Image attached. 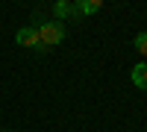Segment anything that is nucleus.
Listing matches in <instances>:
<instances>
[{
    "label": "nucleus",
    "mask_w": 147,
    "mask_h": 132,
    "mask_svg": "<svg viewBox=\"0 0 147 132\" xmlns=\"http://www.w3.org/2000/svg\"><path fill=\"white\" fill-rule=\"evenodd\" d=\"M15 41H18L21 47L44 50V44H41V38H38V29H35V27H21V29H18V35H15Z\"/></svg>",
    "instance_id": "nucleus-2"
},
{
    "label": "nucleus",
    "mask_w": 147,
    "mask_h": 132,
    "mask_svg": "<svg viewBox=\"0 0 147 132\" xmlns=\"http://www.w3.org/2000/svg\"><path fill=\"white\" fill-rule=\"evenodd\" d=\"M53 12H56V18H71V15H77V9H74L71 3H56Z\"/></svg>",
    "instance_id": "nucleus-5"
},
{
    "label": "nucleus",
    "mask_w": 147,
    "mask_h": 132,
    "mask_svg": "<svg viewBox=\"0 0 147 132\" xmlns=\"http://www.w3.org/2000/svg\"><path fill=\"white\" fill-rule=\"evenodd\" d=\"M136 50L147 56V32H138V35H136Z\"/></svg>",
    "instance_id": "nucleus-6"
},
{
    "label": "nucleus",
    "mask_w": 147,
    "mask_h": 132,
    "mask_svg": "<svg viewBox=\"0 0 147 132\" xmlns=\"http://www.w3.org/2000/svg\"><path fill=\"white\" fill-rule=\"evenodd\" d=\"M35 29H38V38L44 44V50L65 41V23L62 21H47V23H41V27H35Z\"/></svg>",
    "instance_id": "nucleus-1"
},
{
    "label": "nucleus",
    "mask_w": 147,
    "mask_h": 132,
    "mask_svg": "<svg viewBox=\"0 0 147 132\" xmlns=\"http://www.w3.org/2000/svg\"><path fill=\"white\" fill-rule=\"evenodd\" d=\"M74 9H77V15H97V12L103 9V3L100 0H80Z\"/></svg>",
    "instance_id": "nucleus-3"
},
{
    "label": "nucleus",
    "mask_w": 147,
    "mask_h": 132,
    "mask_svg": "<svg viewBox=\"0 0 147 132\" xmlns=\"http://www.w3.org/2000/svg\"><path fill=\"white\" fill-rule=\"evenodd\" d=\"M6 132H12V129H6Z\"/></svg>",
    "instance_id": "nucleus-7"
},
{
    "label": "nucleus",
    "mask_w": 147,
    "mask_h": 132,
    "mask_svg": "<svg viewBox=\"0 0 147 132\" xmlns=\"http://www.w3.org/2000/svg\"><path fill=\"white\" fill-rule=\"evenodd\" d=\"M129 79L136 82V88H144L147 91V65H136L132 74H129Z\"/></svg>",
    "instance_id": "nucleus-4"
}]
</instances>
